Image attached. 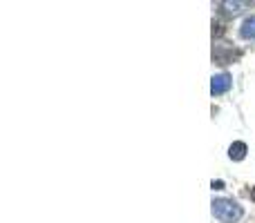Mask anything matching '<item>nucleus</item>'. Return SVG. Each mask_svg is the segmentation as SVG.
<instances>
[{
    "mask_svg": "<svg viewBox=\"0 0 255 223\" xmlns=\"http://www.w3.org/2000/svg\"><path fill=\"white\" fill-rule=\"evenodd\" d=\"M213 215L222 223H238L244 217V210L242 206H238L231 199H215L213 201Z\"/></svg>",
    "mask_w": 255,
    "mask_h": 223,
    "instance_id": "nucleus-1",
    "label": "nucleus"
},
{
    "mask_svg": "<svg viewBox=\"0 0 255 223\" xmlns=\"http://www.w3.org/2000/svg\"><path fill=\"white\" fill-rule=\"evenodd\" d=\"M231 85H233V78H231L229 74H217V76H213V83H211L213 96H222V94H226V92L231 89Z\"/></svg>",
    "mask_w": 255,
    "mask_h": 223,
    "instance_id": "nucleus-2",
    "label": "nucleus"
},
{
    "mask_svg": "<svg viewBox=\"0 0 255 223\" xmlns=\"http://www.w3.org/2000/svg\"><path fill=\"white\" fill-rule=\"evenodd\" d=\"M240 36H242V38H247V40H255V16H249L247 20L242 22Z\"/></svg>",
    "mask_w": 255,
    "mask_h": 223,
    "instance_id": "nucleus-3",
    "label": "nucleus"
},
{
    "mask_svg": "<svg viewBox=\"0 0 255 223\" xmlns=\"http://www.w3.org/2000/svg\"><path fill=\"white\" fill-rule=\"evenodd\" d=\"M247 143H242V141H235L233 145H231V149H229V156L233 158V161H242L244 156H247Z\"/></svg>",
    "mask_w": 255,
    "mask_h": 223,
    "instance_id": "nucleus-4",
    "label": "nucleus"
},
{
    "mask_svg": "<svg viewBox=\"0 0 255 223\" xmlns=\"http://www.w3.org/2000/svg\"><path fill=\"white\" fill-rule=\"evenodd\" d=\"M213 190H224V181H213Z\"/></svg>",
    "mask_w": 255,
    "mask_h": 223,
    "instance_id": "nucleus-5",
    "label": "nucleus"
}]
</instances>
